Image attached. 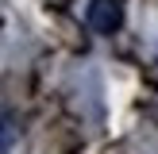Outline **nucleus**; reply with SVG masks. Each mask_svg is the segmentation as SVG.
I'll list each match as a JSON object with an SVG mask.
<instances>
[{"instance_id": "f03ea898", "label": "nucleus", "mask_w": 158, "mask_h": 154, "mask_svg": "<svg viewBox=\"0 0 158 154\" xmlns=\"http://www.w3.org/2000/svg\"><path fill=\"white\" fill-rule=\"evenodd\" d=\"M12 146H15V116L4 112V154H12Z\"/></svg>"}, {"instance_id": "f257e3e1", "label": "nucleus", "mask_w": 158, "mask_h": 154, "mask_svg": "<svg viewBox=\"0 0 158 154\" xmlns=\"http://www.w3.org/2000/svg\"><path fill=\"white\" fill-rule=\"evenodd\" d=\"M85 19H89L93 31L112 35V31H120V23H123V4L120 0H93L89 12H85Z\"/></svg>"}]
</instances>
